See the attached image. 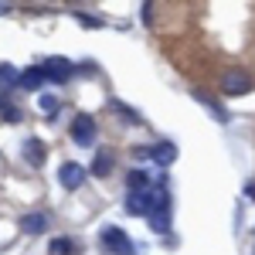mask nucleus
Listing matches in <instances>:
<instances>
[{
  "label": "nucleus",
  "instance_id": "obj_16",
  "mask_svg": "<svg viewBox=\"0 0 255 255\" xmlns=\"http://www.w3.org/2000/svg\"><path fill=\"white\" fill-rule=\"evenodd\" d=\"M0 14H7V3H0Z\"/></svg>",
  "mask_w": 255,
  "mask_h": 255
},
{
  "label": "nucleus",
  "instance_id": "obj_8",
  "mask_svg": "<svg viewBox=\"0 0 255 255\" xmlns=\"http://www.w3.org/2000/svg\"><path fill=\"white\" fill-rule=\"evenodd\" d=\"M24 160L38 170V167H44V160H48V150H44V143L41 139H24Z\"/></svg>",
  "mask_w": 255,
  "mask_h": 255
},
{
  "label": "nucleus",
  "instance_id": "obj_9",
  "mask_svg": "<svg viewBox=\"0 0 255 255\" xmlns=\"http://www.w3.org/2000/svg\"><path fill=\"white\" fill-rule=\"evenodd\" d=\"M20 232H27V235H41V232H48V215H41V211L24 215V218H20Z\"/></svg>",
  "mask_w": 255,
  "mask_h": 255
},
{
  "label": "nucleus",
  "instance_id": "obj_1",
  "mask_svg": "<svg viewBox=\"0 0 255 255\" xmlns=\"http://www.w3.org/2000/svg\"><path fill=\"white\" fill-rule=\"evenodd\" d=\"M146 221H150V228L157 235H163L170 228V194H167V187L160 180L153 184V191H150V215H146Z\"/></svg>",
  "mask_w": 255,
  "mask_h": 255
},
{
  "label": "nucleus",
  "instance_id": "obj_15",
  "mask_svg": "<svg viewBox=\"0 0 255 255\" xmlns=\"http://www.w3.org/2000/svg\"><path fill=\"white\" fill-rule=\"evenodd\" d=\"M38 106L44 109V113H48V116H51V113H58V106H61V102H58L55 96H41V99H38Z\"/></svg>",
  "mask_w": 255,
  "mask_h": 255
},
{
  "label": "nucleus",
  "instance_id": "obj_11",
  "mask_svg": "<svg viewBox=\"0 0 255 255\" xmlns=\"http://www.w3.org/2000/svg\"><path fill=\"white\" fill-rule=\"evenodd\" d=\"M150 157L157 160L160 167H167V163H174V160H177V146H174V143H157V146H150Z\"/></svg>",
  "mask_w": 255,
  "mask_h": 255
},
{
  "label": "nucleus",
  "instance_id": "obj_7",
  "mask_svg": "<svg viewBox=\"0 0 255 255\" xmlns=\"http://www.w3.org/2000/svg\"><path fill=\"white\" fill-rule=\"evenodd\" d=\"M153 191V187H150ZM150 191H129V197H126V211L129 215H150Z\"/></svg>",
  "mask_w": 255,
  "mask_h": 255
},
{
  "label": "nucleus",
  "instance_id": "obj_13",
  "mask_svg": "<svg viewBox=\"0 0 255 255\" xmlns=\"http://www.w3.org/2000/svg\"><path fill=\"white\" fill-rule=\"evenodd\" d=\"M48 255H75V242L72 238H51L48 242Z\"/></svg>",
  "mask_w": 255,
  "mask_h": 255
},
{
  "label": "nucleus",
  "instance_id": "obj_10",
  "mask_svg": "<svg viewBox=\"0 0 255 255\" xmlns=\"http://www.w3.org/2000/svg\"><path fill=\"white\" fill-rule=\"evenodd\" d=\"M113 163H116V157H113V150H99V153H96V160H92V167H89V174L106 177L109 170H113Z\"/></svg>",
  "mask_w": 255,
  "mask_h": 255
},
{
  "label": "nucleus",
  "instance_id": "obj_4",
  "mask_svg": "<svg viewBox=\"0 0 255 255\" xmlns=\"http://www.w3.org/2000/svg\"><path fill=\"white\" fill-rule=\"evenodd\" d=\"M99 136V126H96V119L92 116H75V123H72V139L79 143V146H92Z\"/></svg>",
  "mask_w": 255,
  "mask_h": 255
},
{
  "label": "nucleus",
  "instance_id": "obj_2",
  "mask_svg": "<svg viewBox=\"0 0 255 255\" xmlns=\"http://www.w3.org/2000/svg\"><path fill=\"white\" fill-rule=\"evenodd\" d=\"M255 85L252 72L249 68H238V65H232V68H225V75H221V92L228 99H238V96H249V89Z\"/></svg>",
  "mask_w": 255,
  "mask_h": 255
},
{
  "label": "nucleus",
  "instance_id": "obj_6",
  "mask_svg": "<svg viewBox=\"0 0 255 255\" xmlns=\"http://www.w3.org/2000/svg\"><path fill=\"white\" fill-rule=\"evenodd\" d=\"M41 72H44V79H51V82H68L75 75V68H72L68 58H48L41 65Z\"/></svg>",
  "mask_w": 255,
  "mask_h": 255
},
{
  "label": "nucleus",
  "instance_id": "obj_12",
  "mask_svg": "<svg viewBox=\"0 0 255 255\" xmlns=\"http://www.w3.org/2000/svg\"><path fill=\"white\" fill-rule=\"evenodd\" d=\"M44 82H48V79H44V72H41V65H38V68H24L17 85H20V89H41Z\"/></svg>",
  "mask_w": 255,
  "mask_h": 255
},
{
  "label": "nucleus",
  "instance_id": "obj_14",
  "mask_svg": "<svg viewBox=\"0 0 255 255\" xmlns=\"http://www.w3.org/2000/svg\"><path fill=\"white\" fill-rule=\"evenodd\" d=\"M126 184H129V191H150V187H153L146 170H129V180H126Z\"/></svg>",
  "mask_w": 255,
  "mask_h": 255
},
{
  "label": "nucleus",
  "instance_id": "obj_3",
  "mask_svg": "<svg viewBox=\"0 0 255 255\" xmlns=\"http://www.w3.org/2000/svg\"><path fill=\"white\" fill-rule=\"evenodd\" d=\"M99 238H102V249H106V252H113V255H136V245L129 242V235H126L119 225H106Z\"/></svg>",
  "mask_w": 255,
  "mask_h": 255
},
{
  "label": "nucleus",
  "instance_id": "obj_5",
  "mask_svg": "<svg viewBox=\"0 0 255 255\" xmlns=\"http://www.w3.org/2000/svg\"><path fill=\"white\" fill-rule=\"evenodd\" d=\"M58 184L65 187V191H75V187H82L85 184V167L82 163H61L58 167Z\"/></svg>",
  "mask_w": 255,
  "mask_h": 255
}]
</instances>
